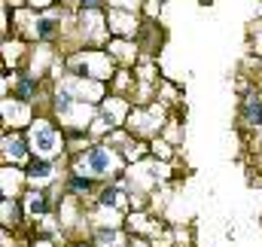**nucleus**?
<instances>
[{
  "label": "nucleus",
  "mask_w": 262,
  "mask_h": 247,
  "mask_svg": "<svg viewBox=\"0 0 262 247\" xmlns=\"http://www.w3.org/2000/svg\"><path fill=\"white\" fill-rule=\"evenodd\" d=\"M28 137H31V150H34V156H40V159H58V156H61L64 131H58L49 119L37 116V119L31 122V128H28Z\"/></svg>",
  "instance_id": "f257e3e1"
},
{
  "label": "nucleus",
  "mask_w": 262,
  "mask_h": 247,
  "mask_svg": "<svg viewBox=\"0 0 262 247\" xmlns=\"http://www.w3.org/2000/svg\"><path fill=\"white\" fill-rule=\"evenodd\" d=\"M76 165H82V168H85V174L104 177V174H110V171H113V165H116V153H113L110 147L95 143V147H85V150L76 156Z\"/></svg>",
  "instance_id": "f03ea898"
},
{
  "label": "nucleus",
  "mask_w": 262,
  "mask_h": 247,
  "mask_svg": "<svg viewBox=\"0 0 262 247\" xmlns=\"http://www.w3.org/2000/svg\"><path fill=\"white\" fill-rule=\"evenodd\" d=\"M55 174H58V165H55V159H40V156H31L28 162H25V180L31 186H49L55 180Z\"/></svg>",
  "instance_id": "7ed1b4c3"
},
{
  "label": "nucleus",
  "mask_w": 262,
  "mask_h": 247,
  "mask_svg": "<svg viewBox=\"0 0 262 247\" xmlns=\"http://www.w3.org/2000/svg\"><path fill=\"white\" fill-rule=\"evenodd\" d=\"M3 156L6 159H12V162H28L31 156H34V150H31V137L25 134V131H3Z\"/></svg>",
  "instance_id": "20e7f679"
},
{
  "label": "nucleus",
  "mask_w": 262,
  "mask_h": 247,
  "mask_svg": "<svg viewBox=\"0 0 262 247\" xmlns=\"http://www.w3.org/2000/svg\"><path fill=\"white\" fill-rule=\"evenodd\" d=\"M241 122L247 128H259L262 125V95L259 92H247L241 101Z\"/></svg>",
  "instance_id": "39448f33"
},
{
  "label": "nucleus",
  "mask_w": 262,
  "mask_h": 247,
  "mask_svg": "<svg viewBox=\"0 0 262 247\" xmlns=\"http://www.w3.org/2000/svg\"><path fill=\"white\" fill-rule=\"evenodd\" d=\"M25 208H28V214H34V217H49V214H52L49 192L40 189V186H34V189L25 195Z\"/></svg>",
  "instance_id": "423d86ee"
},
{
  "label": "nucleus",
  "mask_w": 262,
  "mask_h": 247,
  "mask_svg": "<svg viewBox=\"0 0 262 247\" xmlns=\"http://www.w3.org/2000/svg\"><path fill=\"white\" fill-rule=\"evenodd\" d=\"M37 95H40V79L34 73H25L15 79V101L31 104V101H37Z\"/></svg>",
  "instance_id": "0eeeda50"
},
{
  "label": "nucleus",
  "mask_w": 262,
  "mask_h": 247,
  "mask_svg": "<svg viewBox=\"0 0 262 247\" xmlns=\"http://www.w3.org/2000/svg\"><path fill=\"white\" fill-rule=\"evenodd\" d=\"M61 31V18L58 15H37L34 18V37L37 40H55Z\"/></svg>",
  "instance_id": "6e6552de"
},
{
  "label": "nucleus",
  "mask_w": 262,
  "mask_h": 247,
  "mask_svg": "<svg viewBox=\"0 0 262 247\" xmlns=\"http://www.w3.org/2000/svg\"><path fill=\"white\" fill-rule=\"evenodd\" d=\"M52 104H55V113H58V116H70L73 107H76V92H73V86L58 89L55 98H52Z\"/></svg>",
  "instance_id": "1a4fd4ad"
},
{
  "label": "nucleus",
  "mask_w": 262,
  "mask_h": 247,
  "mask_svg": "<svg viewBox=\"0 0 262 247\" xmlns=\"http://www.w3.org/2000/svg\"><path fill=\"white\" fill-rule=\"evenodd\" d=\"M95 244L98 247H122L119 226H95Z\"/></svg>",
  "instance_id": "9d476101"
},
{
  "label": "nucleus",
  "mask_w": 262,
  "mask_h": 247,
  "mask_svg": "<svg viewBox=\"0 0 262 247\" xmlns=\"http://www.w3.org/2000/svg\"><path fill=\"white\" fill-rule=\"evenodd\" d=\"M92 189H95V177H85L82 171H73L67 177V192H73V195H89Z\"/></svg>",
  "instance_id": "9b49d317"
},
{
  "label": "nucleus",
  "mask_w": 262,
  "mask_h": 247,
  "mask_svg": "<svg viewBox=\"0 0 262 247\" xmlns=\"http://www.w3.org/2000/svg\"><path fill=\"white\" fill-rule=\"evenodd\" d=\"M119 204H122L119 186H104V192H101V208H119Z\"/></svg>",
  "instance_id": "f8f14e48"
}]
</instances>
